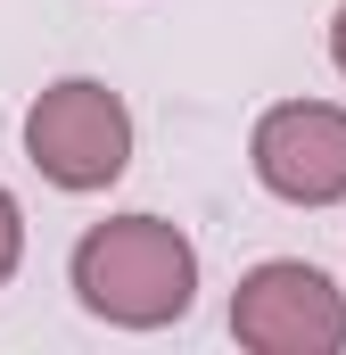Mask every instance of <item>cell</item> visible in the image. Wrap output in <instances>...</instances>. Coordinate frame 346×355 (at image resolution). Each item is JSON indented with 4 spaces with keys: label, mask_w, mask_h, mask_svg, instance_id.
<instances>
[{
    "label": "cell",
    "mask_w": 346,
    "mask_h": 355,
    "mask_svg": "<svg viewBox=\"0 0 346 355\" xmlns=\"http://www.w3.org/2000/svg\"><path fill=\"white\" fill-rule=\"evenodd\" d=\"M248 166L280 207H338L346 198V107L338 99H280L248 132Z\"/></svg>",
    "instance_id": "4"
},
{
    "label": "cell",
    "mask_w": 346,
    "mask_h": 355,
    "mask_svg": "<svg viewBox=\"0 0 346 355\" xmlns=\"http://www.w3.org/2000/svg\"><path fill=\"white\" fill-rule=\"evenodd\" d=\"M330 67L346 75V0H338V17H330Z\"/></svg>",
    "instance_id": "6"
},
{
    "label": "cell",
    "mask_w": 346,
    "mask_h": 355,
    "mask_svg": "<svg viewBox=\"0 0 346 355\" xmlns=\"http://www.w3.org/2000/svg\"><path fill=\"white\" fill-rule=\"evenodd\" d=\"M231 339L248 355H346V289L305 257H264L231 289Z\"/></svg>",
    "instance_id": "3"
},
{
    "label": "cell",
    "mask_w": 346,
    "mask_h": 355,
    "mask_svg": "<svg viewBox=\"0 0 346 355\" xmlns=\"http://www.w3.org/2000/svg\"><path fill=\"white\" fill-rule=\"evenodd\" d=\"M25 265V207H17V190H0V289L17 281Z\"/></svg>",
    "instance_id": "5"
},
{
    "label": "cell",
    "mask_w": 346,
    "mask_h": 355,
    "mask_svg": "<svg viewBox=\"0 0 346 355\" xmlns=\"http://www.w3.org/2000/svg\"><path fill=\"white\" fill-rule=\"evenodd\" d=\"M25 157L50 190H116L132 166V107L124 91H107L99 75H58L50 91H33L25 107Z\"/></svg>",
    "instance_id": "2"
},
{
    "label": "cell",
    "mask_w": 346,
    "mask_h": 355,
    "mask_svg": "<svg viewBox=\"0 0 346 355\" xmlns=\"http://www.w3.org/2000/svg\"><path fill=\"white\" fill-rule=\"evenodd\" d=\"M66 281L91 322L116 331H173L198 306V248L165 215H107L66 257Z\"/></svg>",
    "instance_id": "1"
}]
</instances>
